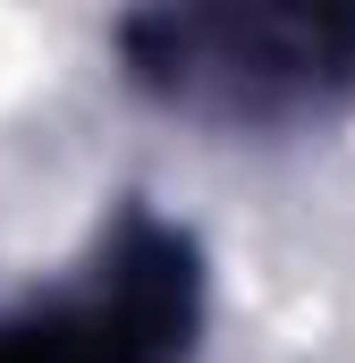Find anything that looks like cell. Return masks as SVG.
I'll return each mask as SVG.
<instances>
[{
  "mask_svg": "<svg viewBox=\"0 0 355 363\" xmlns=\"http://www.w3.org/2000/svg\"><path fill=\"white\" fill-rule=\"evenodd\" d=\"M144 85L195 110H288L355 77V17L339 9H161L127 26Z\"/></svg>",
  "mask_w": 355,
  "mask_h": 363,
  "instance_id": "6da1fadb",
  "label": "cell"
}]
</instances>
